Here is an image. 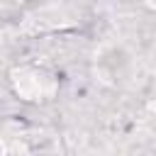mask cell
Wrapping results in <instances>:
<instances>
[{
	"instance_id": "1",
	"label": "cell",
	"mask_w": 156,
	"mask_h": 156,
	"mask_svg": "<svg viewBox=\"0 0 156 156\" xmlns=\"http://www.w3.org/2000/svg\"><path fill=\"white\" fill-rule=\"evenodd\" d=\"M12 85H15V93L27 102L44 100L54 93V83L41 71H34V68H15L12 71Z\"/></svg>"
}]
</instances>
